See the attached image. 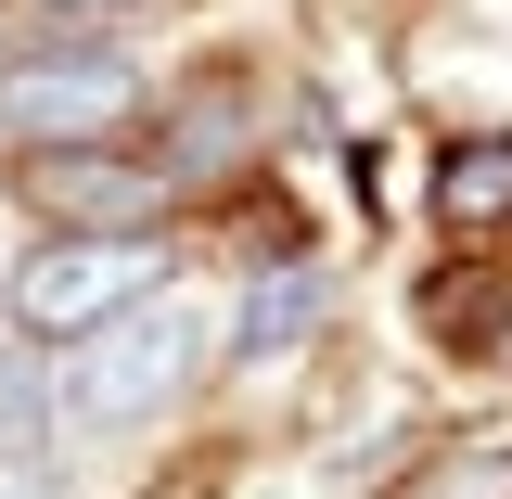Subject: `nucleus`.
<instances>
[{
  "mask_svg": "<svg viewBox=\"0 0 512 499\" xmlns=\"http://www.w3.org/2000/svg\"><path fill=\"white\" fill-rule=\"evenodd\" d=\"M154 295H167V244H154V231H52V244L13 269V333L90 346L103 320L154 308Z\"/></svg>",
  "mask_w": 512,
  "mask_h": 499,
  "instance_id": "1",
  "label": "nucleus"
},
{
  "mask_svg": "<svg viewBox=\"0 0 512 499\" xmlns=\"http://www.w3.org/2000/svg\"><path fill=\"white\" fill-rule=\"evenodd\" d=\"M192 359H205V320L154 295V308L103 320V333L77 346V384H64V410H77V423H141L154 397H180V384H192Z\"/></svg>",
  "mask_w": 512,
  "mask_h": 499,
  "instance_id": "2",
  "label": "nucleus"
},
{
  "mask_svg": "<svg viewBox=\"0 0 512 499\" xmlns=\"http://www.w3.org/2000/svg\"><path fill=\"white\" fill-rule=\"evenodd\" d=\"M180 167H154V154H116V141H52L39 167H26V205L52 218V231H141L154 205H167Z\"/></svg>",
  "mask_w": 512,
  "mask_h": 499,
  "instance_id": "3",
  "label": "nucleus"
},
{
  "mask_svg": "<svg viewBox=\"0 0 512 499\" xmlns=\"http://www.w3.org/2000/svg\"><path fill=\"white\" fill-rule=\"evenodd\" d=\"M128 103H141V77H128L116 52H64V64H13L0 77V128L13 141H103V128H128Z\"/></svg>",
  "mask_w": 512,
  "mask_h": 499,
  "instance_id": "4",
  "label": "nucleus"
},
{
  "mask_svg": "<svg viewBox=\"0 0 512 499\" xmlns=\"http://www.w3.org/2000/svg\"><path fill=\"white\" fill-rule=\"evenodd\" d=\"M308 320H320V269H269V282H244V308H231V346L244 359H282Z\"/></svg>",
  "mask_w": 512,
  "mask_h": 499,
  "instance_id": "5",
  "label": "nucleus"
},
{
  "mask_svg": "<svg viewBox=\"0 0 512 499\" xmlns=\"http://www.w3.org/2000/svg\"><path fill=\"white\" fill-rule=\"evenodd\" d=\"M436 205H448V231H487V218H512V141L487 128V141H461L436 167Z\"/></svg>",
  "mask_w": 512,
  "mask_h": 499,
  "instance_id": "6",
  "label": "nucleus"
},
{
  "mask_svg": "<svg viewBox=\"0 0 512 499\" xmlns=\"http://www.w3.org/2000/svg\"><path fill=\"white\" fill-rule=\"evenodd\" d=\"M423 499H512V448H448L423 474Z\"/></svg>",
  "mask_w": 512,
  "mask_h": 499,
  "instance_id": "7",
  "label": "nucleus"
},
{
  "mask_svg": "<svg viewBox=\"0 0 512 499\" xmlns=\"http://www.w3.org/2000/svg\"><path fill=\"white\" fill-rule=\"evenodd\" d=\"M52 13H128V0H52Z\"/></svg>",
  "mask_w": 512,
  "mask_h": 499,
  "instance_id": "8",
  "label": "nucleus"
}]
</instances>
